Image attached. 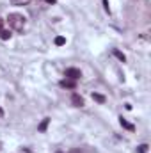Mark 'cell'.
Here are the masks:
<instances>
[{"label": "cell", "instance_id": "1", "mask_svg": "<svg viewBox=\"0 0 151 153\" xmlns=\"http://www.w3.org/2000/svg\"><path fill=\"white\" fill-rule=\"evenodd\" d=\"M25 16L23 14H20V13H13V14H9V18H7V23H9V27L13 29V30H23V27H25Z\"/></svg>", "mask_w": 151, "mask_h": 153}, {"label": "cell", "instance_id": "2", "mask_svg": "<svg viewBox=\"0 0 151 153\" xmlns=\"http://www.w3.org/2000/svg\"><path fill=\"white\" fill-rule=\"evenodd\" d=\"M64 75H66V78H70V80H78V78L82 76V71H80L78 68H68V70L64 71Z\"/></svg>", "mask_w": 151, "mask_h": 153}, {"label": "cell", "instance_id": "3", "mask_svg": "<svg viewBox=\"0 0 151 153\" xmlns=\"http://www.w3.org/2000/svg\"><path fill=\"white\" fill-rule=\"evenodd\" d=\"M71 103H73L75 107H84V98H82L80 94L73 93V94H71Z\"/></svg>", "mask_w": 151, "mask_h": 153}, {"label": "cell", "instance_id": "4", "mask_svg": "<svg viewBox=\"0 0 151 153\" xmlns=\"http://www.w3.org/2000/svg\"><path fill=\"white\" fill-rule=\"evenodd\" d=\"M61 87H66V89H75V87H76V80H70V78L61 80Z\"/></svg>", "mask_w": 151, "mask_h": 153}, {"label": "cell", "instance_id": "5", "mask_svg": "<svg viewBox=\"0 0 151 153\" xmlns=\"http://www.w3.org/2000/svg\"><path fill=\"white\" fill-rule=\"evenodd\" d=\"M119 123H121V126H123V128H126V130H130V132H133V130H135V126H133L132 123H128L124 117H119Z\"/></svg>", "mask_w": 151, "mask_h": 153}, {"label": "cell", "instance_id": "6", "mask_svg": "<svg viewBox=\"0 0 151 153\" xmlns=\"http://www.w3.org/2000/svg\"><path fill=\"white\" fill-rule=\"evenodd\" d=\"M11 30H5V29H2L0 30V39H4V41H7V39H11Z\"/></svg>", "mask_w": 151, "mask_h": 153}, {"label": "cell", "instance_id": "7", "mask_svg": "<svg viewBox=\"0 0 151 153\" xmlns=\"http://www.w3.org/2000/svg\"><path fill=\"white\" fill-rule=\"evenodd\" d=\"M48 123H50V119H48V117H44V119L41 121V125L38 126V130H39V132H44V130H46V126H48Z\"/></svg>", "mask_w": 151, "mask_h": 153}, {"label": "cell", "instance_id": "8", "mask_svg": "<svg viewBox=\"0 0 151 153\" xmlns=\"http://www.w3.org/2000/svg\"><path fill=\"white\" fill-rule=\"evenodd\" d=\"M93 100H96L98 103H105V96L103 94H98V93H93Z\"/></svg>", "mask_w": 151, "mask_h": 153}, {"label": "cell", "instance_id": "9", "mask_svg": "<svg viewBox=\"0 0 151 153\" xmlns=\"http://www.w3.org/2000/svg\"><path fill=\"white\" fill-rule=\"evenodd\" d=\"M114 55H115V57H117V59H119L121 62H124V61H126V57H124V53H121L119 50H114Z\"/></svg>", "mask_w": 151, "mask_h": 153}, {"label": "cell", "instance_id": "10", "mask_svg": "<svg viewBox=\"0 0 151 153\" xmlns=\"http://www.w3.org/2000/svg\"><path fill=\"white\" fill-rule=\"evenodd\" d=\"M30 0H11V4L13 5H27Z\"/></svg>", "mask_w": 151, "mask_h": 153}, {"label": "cell", "instance_id": "11", "mask_svg": "<svg viewBox=\"0 0 151 153\" xmlns=\"http://www.w3.org/2000/svg\"><path fill=\"white\" fill-rule=\"evenodd\" d=\"M64 43H66V39L62 38V36H59V38H55V45H57V46H62Z\"/></svg>", "mask_w": 151, "mask_h": 153}, {"label": "cell", "instance_id": "12", "mask_svg": "<svg viewBox=\"0 0 151 153\" xmlns=\"http://www.w3.org/2000/svg\"><path fill=\"white\" fill-rule=\"evenodd\" d=\"M148 152V144H141L139 146V153H146Z\"/></svg>", "mask_w": 151, "mask_h": 153}, {"label": "cell", "instance_id": "13", "mask_svg": "<svg viewBox=\"0 0 151 153\" xmlns=\"http://www.w3.org/2000/svg\"><path fill=\"white\" fill-rule=\"evenodd\" d=\"M103 5H105V11L110 14V7H109V0H103Z\"/></svg>", "mask_w": 151, "mask_h": 153}, {"label": "cell", "instance_id": "14", "mask_svg": "<svg viewBox=\"0 0 151 153\" xmlns=\"http://www.w3.org/2000/svg\"><path fill=\"white\" fill-rule=\"evenodd\" d=\"M2 29H4V20L0 18V30H2Z\"/></svg>", "mask_w": 151, "mask_h": 153}, {"label": "cell", "instance_id": "15", "mask_svg": "<svg viewBox=\"0 0 151 153\" xmlns=\"http://www.w3.org/2000/svg\"><path fill=\"white\" fill-rule=\"evenodd\" d=\"M0 117H4V111H2V107H0Z\"/></svg>", "mask_w": 151, "mask_h": 153}, {"label": "cell", "instance_id": "16", "mask_svg": "<svg viewBox=\"0 0 151 153\" xmlns=\"http://www.w3.org/2000/svg\"><path fill=\"white\" fill-rule=\"evenodd\" d=\"M46 2H48V4H53V2H55V0H46Z\"/></svg>", "mask_w": 151, "mask_h": 153}, {"label": "cell", "instance_id": "17", "mask_svg": "<svg viewBox=\"0 0 151 153\" xmlns=\"http://www.w3.org/2000/svg\"><path fill=\"white\" fill-rule=\"evenodd\" d=\"M0 150H2V143H0Z\"/></svg>", "mask_w": 151, "mask_h": 153}]
</instances>
